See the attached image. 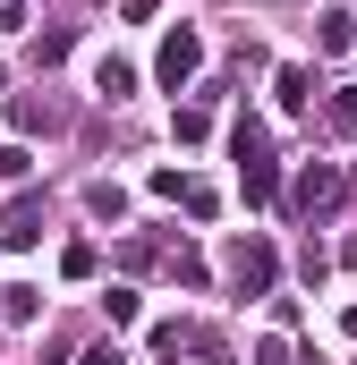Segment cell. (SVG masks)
<instances>
[{
    "mask_svg": "<svg viewBox=\"0 0 357 365\" xmlns=\"http://www.w3.org/2000/svg\"><path fill=\"white\" fill-rule=\"evenodd\" d=\"M230 145H238V187H247V204L264 212L272 195H281V162H272V136L256 128V119H238V136H230Z\"/></svg>",
    "mask_w": 357,
    "mask_h": 365,
    "instance_id": "6da1fadb",
    "label": "cell"
},
{
    "mask_svg": "<svg viewBox=\"0 0 357 365\" xmlns=\"http://www.w3.org/2000/svg\"><path fill=\"white\" fill-rule=\"evenodd\" d=\"M221 272H230L238 297H264L272 280H281V255H272L264 238H230V247H221Z\"/></svg>",
    "mask_w": 357,
    "mask_h": 365,
    "instance_id": "7a4b0ae2",
    "label": "cell"
},
{
    "mask_svg": "<svg viewBox=\"0 0 357 365\" xmlns=\"http://www.w3.org/2000/svg\"><path fill=\"white\" fill-rule=\"evenodd\" d=\"M154 77H162L171 93H187L196 77H204V34H196V26H171V34H162V51H154Z\"/></svg>",
    "mask_w": 357,
    "mask_h": 365,
    "instance_id": "3957f363",
    "label": "cell"
},
{
    "mask_svg": "<svg viewBox=\"0 0 357 365\" xmlns=\"http://www.w3.org/2000/svg\"><path fill=\"white\" fill-rule=\"evenodd\" d=\"M341 195H349V179H341V170H332V162H306V170H298V179H289V204H298V212H306V221H323V212H332V204H341Z\"/></svg>",
    "mask_w": 357,
    "mask_h": 365,
    "instance_id": "277c9868",
    "label": "cell"
},
{
    "mask_svg": "<svg viewBox=\"0 0 357 365\" xmlns=\"http://www.w3.org/2000/svg\"><path fill=\"white\" fill-rule=\"evenodd\" d=\"M34 238H43V195H17L0 212V247H34Z\"/></svg>",
    "mask_w": 357,
    "mask_h": 365,
    "instance_id": "5b68a950",
    "label": "cell"
},
{
    "mask_svg": "<svg viewBox=\"0 0 357 365\" xmlns=\"http://www.w3.org/2000/svg\"><path fill=\"white\" fill-rule=\"evenodd\" d=\"M349 43H357V17H349V9H323V17H315V51H323V60H341Z\"/></svg>",
    "mask_w": 357,
    "mask_h": 365,
    "instance_id": "8992f818",
    "label": "cell"
},
{
    "mask_svg": "<svg viewBox=\"0 0 357 365\" xmlns=\"http://www.w3.org/2000/svg\"><path fill=\"white\" fill-rule=\"evenodd\" d=\"M94 93H111V102H128V93H136V60H119V51H102V60H94Z\"/></svg>",
    "mask_w": 357,
    "mask_h": 365,
    "instance_id": "52a82bcc",
    "label": "cell"
},
{
    "mask_svg": "<svg viewBox=\"0 0 357 365\" xmlns=\"http://www.w3.org/2000/svg\"><path fill=\"white\" fill-rule=\"evenodd\" d=\"M272 102H281V110H306V102H315V77H306V68L289 60V68L272 77Z\"/></svg>",
    "mask_w": 357,
    "mask_h": 365,
    "instance_id": "ba28073f",
    "label": "cell"
},
{
    "mask_svg": "<svg viewBox=\"0 0 357 365\" xmlns=\"http://www.w3.org/2000/svg\"><path fill=\"white\" fill-rule=\"evenodd\" d=\"M86 212H94V221H128V187H119V179H94L86 187Z\"/></svg>",
    "mask_w": 357,
    "mask_h": 365,
    "instance_id": "9c48e42d",
    "label": "cell"
},
{
    "mask_svg": "<svg viewBox=\"0 0 357 365\" xmlns=\"http://www.w3.org/2000/svg\"><path fill=\"white\" fill-rule=\"evenodd\" d=\"M102 314H111V331H128V323L145 314V297H136V289H102Z\"/></svg>",
    "mask_w": 357,
    "mask_h": 365,
    "instance_id": "30bf717a",
    "label": "cell"
},
{
    "mask_svg": "<svg viewBox=\"0 0 357 365\" xmlns=\"http://www.w3.org/2000/svg\"><path fill=\"white\" fill-rule=\"evenodd\" d=\"M0 314H9V323H34V314H43V289H0Z\"/></svg>",
    "mask_w": 357,
    "mask_h": 365,
    "instance_id": "8fae6325",
    "label": "cell"
},
{
    "mask_svg": "<svg viewBox=\"0 0 357 365\" xmlns=\"http://www.w3.org/2000/svg\"><path fill=\"white\" fill-rule=\"evenodd\" d=\"M171 136H178V145H204V136H213V110H196V102H187V110L171 119Z\"/></svg>",
    "mask_w": 357,
    "mask_h": 365,
    "instance_id": "7c38bea8",
    "label": "cell"
},
{
    "mask_svg": "<svg viewBox=\"0 0 357 365\" xmlns=\"http://www.w3.org/2000/svg\"><path fill=\"white\" fill-rule=\"evenodd\" d=\"M60 280H94V247H86V238L60 247Z\"/></svg>",
    "mask_w": 357,
    "mask_h": 365,
    "instance_id": "4fadbf2b",
    "label": "cell"
},
{
    "mask_svg": "<svg viewBox=\"0 0 357 365\" xmlns=\"http://www.w3.org/2000/svg\"><path fill=\"white\" fill-rule=\"evenodd\" d=\"M178 204H187L196 221H213V212H221V195H213V187H204V179H187V195H178Z\"/></svg>",
    "mask_w": 357,
    "mask_h": 365,
    "instance_id": "5bb4252c",
    "label": "cell"
},
{
    "mask_svg": "<svg viewBox=\"0 0 357 365\" xmlns=\"http://www.w3.org/2000/svg\"><path fill=\"white\" fill-rule=\"evenodd\" d=\"M332 128H341V136H357V86L332 93Z\"/></svg>",
    "mask_w": 357,
    "mask_h": 365,
    "instance_id": "9a60e30c",
    "label": "cell"
},
{
    "mask_svg": "<svg viewBox=\"0 0 357 365\" xmlns=\"http://www.w3.org/2000/svg\"><path fill=\"white\" fill-rule=\"evenodd\" d=\"M26 170H34V153H26V145H9V153H0V187H17Z\"/></svg>",
    "mask_w": 357,
    "mask_h": 365,
    "instance_id": "2e32d148",
    "label": "cell"
},
{
    "mask_svg": "<svg viewBox=\"0 0 357 365\" xmlns=\"http://www.w3.org/2000/svg\"><path fill=\"white\" fill-rule=\"evenodd\" d=\"M171 272L187 280V289H204V255H187V247H171Z\"/></svg>",
    "mask_w": 357,
    "mask_h": 365,
    "instance_id": "e0dca14e",
    "label": "cell"
},
{
    "mask_svg": "<svg viewBox=\"0 0 357 365\" xmlns=\"http://www.w3.org/2000/svg\"><path fill=\"white\" fill-rule=\"evenodd\" d=\"M77 365H128V349H119V340H94V349H86Z\"/></svg>",
    "mask_w": 357,
    "mask_h": 365,
    "instance_id": "ac0fdd59",
    "label": "cell"
},
{
    "mask_svg": "<svg viewBox=\"0 0 357 365\" xmlns=\"http://www.w3.org/2000/svg\"><path fill=\"white\" fill-rule=\"evenodd\" d=\"M256 365H289V340H256Z\"/></svg>",
    "mask_w": 357,
    "mask_h": 365,
    "instance_id": "d6986e66",
    "label": "cell"
},
{
    "mask_svg": "<svg viewBox=\"0 0 357 365\" xmlns=\"http://www.w3.org/2000/svg\"><path fill=\"white\" fill-rule=\"evenodd\" d=\"M341 264H349V272H357V230H349V238H341Z\"/></svg>",
    "mask_w": 357,
    "mask_h": 365,
    "instance_id": "ffe728a7",
    "label": "cell"
},
{
    "mask_svg": "<svg viewBox=\"0 0 357 365\" xmlns=\"http://www.w3.org/2000/svg\"><path fill=\"white\" fill-rule=\"evenodd\" d=\"M341 331H349V340H357V306H349V314H341Z\"/></svg>",
    "mask_w": 357,
    "mask_h": 365,
    "instance_id": "44dd1931",
    "label": "cell"
}]
</instances>
